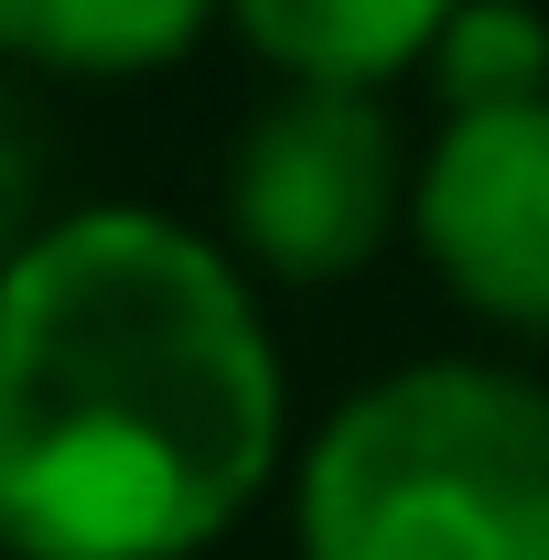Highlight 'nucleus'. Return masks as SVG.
<instances>
[{
    "mask_svg": "<svg viewBox=\"0 0 549 560\" xmlns=\"http://www.w3.org/2000/svg\"><path fill=\"white\" fill-rule=\"evenodd\" d=\"M280 355L248 280L97 206L11 259L0 528L22 560H184L270 486Z\"/></svg>",
    "mask_w": 549,
    "mask_h": 560,
    "instance_id": "nucleus-1",
    "label": "nucleus"
},
{
    "mask_svg": "<svg viewBox=\"0 0 549 560\" xmlns=\"http://www.w3.org/2000/svg\"><path fill=\"white\" fill-rule=\"evenodd\" d=\"M313 560H549V388L399 366L344 399L302 464Z\"/></svg>",
    "mask_w": 549,
    "mask_h": 560,
    "instance_id": "nucleus-2",
    "label": "nucleus"
},
{
    "mask_svg": "<svg viewBox=\"0 0 549 560\" xmlns=\"http://www.w3.org/2000/svg\"><path fill=\"white\" fill-rule=\"evenodd\" d=\"M399 215V130L366 86L335 75H291V97L248 119L237 162H226V226L248 259L280 280H335L377 259Z\"/></svg>",
    "mask_w": 549,
    "mask_h": 560,
    "instance_id": "nucleus-3",
    "label": "nucleus"
},
{
    "mask_svg": "<svg viewBox=\"0 0 549 560\" xmlns=\"http://www.w3.org/2000/svg\"><path fill=\"white\" fill-rule=\"evenodd\" d=\"M420 237L475 313L549 335V86L442 119L420 173Z\"/></svg>",
    "mask_w": 549,
    "mask_h": 560,
    "instance_id": "nucleus-4",
    "label": "nucleus"
},
{
    "mask_svg": "<svg viewBox=\"0 0 549 560\" xmlns=\"http://www.w3.org/2000/svg\"><path fill=\"white\" fill-rule=\"evenodd\" d=\"M237 33L280 75H335V86H388L420 55H442L464 0H226Z\"/></svg>",
    "mask_w": 549,
    "mask_h": 560,
    "instance_id": "nucleus-5",
    "label": "nucleus"
},
{
    "mask_svg": "<svg viewBox=\"0 0 549 560\" xmlns=\"http://www.w3.org/2000/svg\"><path fill=\"white\" fill-rule=\"evenodd\" d=\"M215 0H0V33L22 66L55 75H140L173 66L195 33H206Z\"/></svg>",
    "mask_w": 549,
    "mask_h": 560,
    "instance_id": "nucleus-6",
    "label": "nucleus"
},
{
    "mask_svg": "<svg viewBox=\"0 0 549 560\" xmlns=\"http://www.w3.org/2000/svg\"><path fill=\"white\" fill-rule=\"evenodd\" d=\"M442 86H453V108H484V97H539L549 86V33L539 11H517V0H475V11H453V33H442Z\"/></svg>",
    "mask_w": 549,
    "mask_h": 560,
    "instance_id": "nucleus-7",
    "label": "nucleus"
}]
</instances>
